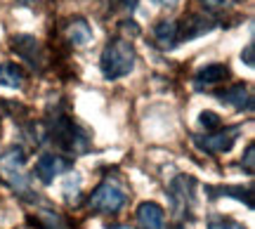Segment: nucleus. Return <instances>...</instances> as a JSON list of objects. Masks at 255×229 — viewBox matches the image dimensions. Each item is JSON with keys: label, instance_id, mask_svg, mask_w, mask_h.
<instances>
[{"label": "nucleus", "instance_id": "nucleus-28", "mask_svg": "<svg viewBox=\"0 0 255 229\" xmlns=\"http://www.w3.org/2000/svg\"><path fill=\"white\" fill-rule=\"evenodd\" d=\"M109 229H132V227H126V225H114V227H109Z\"/></svg>", "mask_w": 255, "mask_h": 229}, {"label": "nucleus", "instance_id": "nucleus-18", "mask_svg": "<svg viewBox=\"0 0 255 229\" xmlns=\"http://www.w3.org/2000/svg\"><path fill=\"white\" fill-rule=\"evenodd\" d=\"M208 229H246L241 222L232 220V218H222V215H213L208 220Z\"/></svg>", "mask_w": 255, "mask_h": 229}, {"label": "nucleus", "instance_id": "nucleus-15", "mask_svg": "<svg viewBox=\"0 0 255 229\" xmlns=\"http://www.w3.org/2000/svg\"><path fill=\"white\" fill-rule=\"evenodd\" d=\"M66 38H69V43H71V45H88V43L92 40L90 24H88L85 19H81V17L71 19V21L66 24Z\"/></svg>", "mask_w": 255, "mask_h": 229}, {"label": "nucleus", "instance_id": "nucleus-20", "mask_svg": "<svg viewBox=\"0 0 255 229\" xmlns=\"http://www.w3.org/2000/svg\"><path fill=\"white\" fill-rule=\"evenodd\" d=\"M199 123H201V128H206V130H220L222 128V118H220L215 111H201V116H199Z\"/></svg>", "mask_w": 255, "mask_h": 229}, {"label": "nucleus", "instance_id": "nucleus-23", "mask_svg": "<svg viewBox=\"0 0 255 229\" xmlns=\"http://www.w3.org/2000/svg\"><path fill=\"white\" fill-rule=\"evenodd\" d=\"M201 2L210 9H225V7H229V5H234L237 0H201Z\"/></svg>", "mask_w": 255, "mask_h": 229}, {"label": "nucleus", "instance_id": "nucleus-17", "mask_svg": "<svg viewBox=\"0 0 255 229\" xmlns=\"http://www.w3.org/2000/svg\"><path fill=\"white\" fill-rule=\"evenodd\" d=\"M0 85L2 88H12V90H17L24 85V71H21V66L14 64V62H2L0 64Z\"/></svg>", "mask_w": 255, "mask_h": 229}, {"label": "nucleus", "instance_id": "nucleus-7", "mask_svg": "<svg viewBox=\"0 0 255 229\" xmlns=\"http://www.w3.org/2000/svg\"><path fill=\"white\" fill-rule=\"evenodd\" d=\"M239 132H241V128H220L210 135H194V144L206 154H225L234 147Z\"/></svg>", "mask_w": 255, "mask_h": 229}, {"label": "nucleus", "instance_id": "nucleus-19", "mask_svg": "<svg viewBox=\"0 0 255 229\" xmlns=\"http://www.w3.org/2000/svg\"><path fill=\"white\" fill-rule=\"evenodd\" d=\"M78 192H81V177L78 175H71L66 184H64V196H66V201L69 203H76L78 201Z\"/></svg>", "mask_w": 255, "mask_h": 229}, {"label": "nucleus", "instance_id": "nucleus-13", "mask_svg": "<svg viewBox=\"0 0 255 229\" xmlns=\"http://www.w3.org/2000/svg\"><path fill=\"white\" fill-rule=\"evenodd\" d=\"M154 40L161 50H175L180 45L177 43V21L173 19H163L154 26Z\"/></svg>", "mask_w": 255, "mask_h": 229}, {"label": "nucleus", "instance_id": "nucleus-5", "mask_svg": "<svg viewBox=\"0 0 255 229\" xmlns=\"http://www.w3.org/2000/svg\"><path fill=\"white\" fill-rule=\"evenodd\" d=\"M24 163H26V156L19 147H12L9 151L0 156V177L14 189V192H28V177L24 173Z\"/></svg>", "mask_w": 255, "mask_h": 229}, {"label": "nucleus", "instance_id": "nucleus-8", "mask_svg": "<svg viewBox=\"0 0 255 229\" xmlns=\"http://www.w3.org/2000/svg\"><path fill=\"white\" fill-rule=\"evenodd\" d=\"M215 26H218V21L213 17L201 14V12H191L182 21H177V43H187V40L206 36V33H210Z\"/></svg>", "mask_w": 255, "mask_h": 229}, {"label": "nucleus", "instance_id": "nucleus-1", "mask_svg": "<svg viewBox=\"0 0 255 229\" xmlns=\"http://www.w3.org/2000/svg\"><path fill=\"white\" fill-rule=\"evenodd\" d=\"M45 137L50 139L59 151H64V154H69V156H81L90 149V135H88L71 116L59 114V111L47 120Z\"/></svg>", "mask_w": 255, "mask_h": 229}, {"label": "nucleus", "instance_id": "nucleus-12", "mask_svg": "<svg viewBox=\"0 0 255 229\" xmlns=\"http://www.w3.org/2000/svg\"><path fill=\"white\" fill-rule=\"evenodd\" d=\"M229 78V66L227 64H208L199 69V74L194 76V85L203 90V88H210V85H218V83H225Z\"/></svg>", "mask_w": 255, "mask_h": 229}, {"label": "nucleus", "instance_id": "nucleus-26", "mask_svg": "<svg viewBox=\"0 0 255 229\" xmlns=\"http://www.w3.org/2000/svg\"><path fill=\"white\" fill-rule=\"evenodd\" d=\"M156 5H161V7H173V5H177V0H154Z\"/></svg>", "mask_w": 255, "mask_h": 229}, {"label": "nucleus", "instance_id": "nucleus-3", "mask_svg": "<svg viewBox=\"0 0 255 229\" xmlns=\"http://www.w3.org/2000/svg\"><path fill=\"white\" fill-rule=\"evenodd\" d=\"M128 194L116 180H104L95 187V192L88 196V208L100 215H116L126 206Z\"/></svg>", "mask_w": 255, "mask_h": 229}, {"label": "nucleus", "instance_id": "nucleus-21", "mask_svg": "<svg viewBox=\"0 0 255 229\" xmlns=\"http://www.w3.org/2000/svg\"><path fill=\"white\" fill-rule=\"evenodd\" d=\"M255 144L253 142H251V144H248L246 147V154H244V158H241V165H244V168H246V173L248 175H253L255 173Z\"/></svg>", "mask_w": 255, "mask_h": 229}, {"label": "nucleus", "instance_id": "nucleus-14", "mask_svg": "<svg viewBox=\"0 0 255 229\" xmlns=\"http://www.w3.org/2000/svg\"><path fill=\"white\" fill-rule=\"evenodd\" d=\"M31 222L40 229H71L69 220L64 218L62 213L52 211V208H40L36 213V218H31Z\"/></svg>", "mask_w": 255, "mask_h": 229}, {"label": "nucleus", "instance_id": "nucleus-27", "mask_svg": "<svg viewBox=\"0 0 255 229\" xmlns=\"http://www.w3.org/2000/svg\"><path fill=\"white\" fill-rule=\"evenodd\" d=\"M19 2H21V5H26V7H36L40 0H19Z\"/></svg>", "mask_w": 255, "mask_h": 229}, {"label": "nucleus", "instance_id": "nucleus-24", "mask_svg": "<svg viewBox=\"0 0 255 229\" xmlns=\"http://www.w3.org/2000/svg\"><path fill=\"white\" fill-rule=\"evenodd\" d=\"M121 31H123L126 36H137V33H139V28H137V24L132 21V19H126V21H121Z\"/></svg>", "mask_w": 255, "mask_h": 229}, {"label": "nucleus", "instance_id": "nucleus-22", "mask_svg": "<svg viewBox=\"0 0 255 229\" xmlns=\"http://www.w3.org/2000/svg\"><path fill=\"white\" fill-rule=\"evenodd\" d=\"M241 59H244V64H246L248 69H253L255 66V45L253 43H248L246 45V50L241 52Z\"/></svg>", "mask_w": 255, "mask_h": 229}, {"label": "nucleus", "instance_id": "nucleus-6", "mask_svg": "<svg viewBox=\"0 0 255 229\" xmlns=\"http://www.w3.org/2000/svg\"><path fill=\"white\" fill-rule=\"evenodd\" d=\"M12 50L17 52L24 62H26L33 71H43L45 69V64H47V52H45V47H43V43L38 40V38H33V36H12Z\"/></svg>", "mask_w": 255, "mask_h": 229}, {"label": "nucleus", "instance_id": "nucleus-16", "mask_svg": "<svg viewBox=\"0 0 255 229\" xmlns=\"http://www.w3.org/2000/svg\"><path fill=\"white\" fill-rule=\"evenodd\" d=\"M210 192V199H218V196H232V199H237V201H244L253 211V189L251 187H232V184H227V187H208Z\"/></svg>", "mask_w": 255, "mask_h": 229}, {"label": "nucleus", "instance_id": "nucleus-25", "mask_svg": "<svg viewBox=\"0 0 255 229\" xmlns=\"http://www.w3.org/2000/svg\"><path fill=\"white\" fill-rule=\"evenodd\" d=\"M116 2H119L121 7H126V9H130V12H132V9L137 7V0H116Z\"/></svg>", "mask_w": 255, "mask_h": 229}, {"label": "nucleus", "instance_id": "nucleus-4", "mask_svg": "<svg viewBox=\"0 0 255 229\" xmlns=\"http://www.w3.org/2000/svg\"><path fill=\"white\" fill-rule=\"evenodd\" d=\"M194 187H196V180L191 175H177L168 187L170 211H173L177 222H184L189 218L191 206H194Z\"/></svg>", "mask_w": 255, "mask_h": 229}, {"label": "nucleus", "instance_id": "nucleus-2", "mask_svg": "<svg viewBox=\"0 0 255 229\" xmlns=\"http://www.w3.org/2000/svg\"><path fill=\"white\" fill-rule=\"evenodd\" d=\"M135 47L128 38H111L100 57V69L107 81H119L135 69Z\"/></svg>", "mask_w": 255, "mask_h": 229}, {"label": "nucleus", "instance_id": "nucleus-9", "mask_svg": "<svg viewBox=\"0 0 255 229\" xmlns=\"http://www.w3.org/2000/svg\"><path fill=\"white\" fill-rule=\"evenodd\" d=\"M71 168H73V163L69 161V158H64V156H59V154H43L36 161L33 175H36L43 184H50L55 177H59L62 173L71 170Z\"/></svg>", "mask_w": 255, "mask_h": 229}, {"label": "nucleus", "instance_id": "nucleus-10", "mask_svg": "<svg viewBox=\"0 0 255 229\" xmlns=\"http://www.w3.org/2000/svg\"><path fill=\"white\" fill-rule=\"evenodd\" d=\"M222 104H229L239 111H251L253 109V92L246 83H237V85H229L225 90H220L215 95Z\"/></svg>", "mask_w": 255, "mask_h": 229}, {"label": "nucleus", "instance_id": "nucleus-11", "mask_svg": "<svg viewBox=\"0 0 255 229\" xmlns=\"http://www.w3.org/2000/svg\"><path fill=\"white\" fill-rule=\"evenodd\" d=\"M137 225L139 229H168L165 211L154 201H144L137 206Z\"/></svg>", "mask_w": 255, "mask_h": 229}]
</instances>
